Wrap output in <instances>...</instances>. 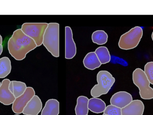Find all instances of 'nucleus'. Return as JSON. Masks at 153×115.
Wrapping results in <instances>:
<instances>
[{
    "label": "nucleus",
    "instance_id": "obj_1",
    "mask_svg": "<svg viewBox=\"0 0 153 115\" xmlns=\"http://www.w3.org/2000/svg\"><path fill=\"white\" fill-rule=\"evenodd\" d=\"M37 47L35 41L26 35L21 29L13 32L8 43L9 53L16 60H22L28 53Z\"/></svg>",
    "mask_w": 153,
    "mask_h": 115
},
{
    "label": "nucleus",
    "instance_id": "obj_2",
    "mask_svg": "<svg viewBox=\"0 0 153 115\" xmlns=\"http://www.w3.org/2000/svg\"><path fill=\"white\" fill-rule=\"evenodd\" d=\"M59 28L57 23L48 24L43 38V44L48 51L55 57H59Z\"/></svg>",
    "mask_w": 153,
    "mask_h": 115
},
{
    "label": "nucleus",
    "instance_id": "obj_3",
    "mask_svg": "<svg viewBox=\"0 0 153 115\" xmlns=\"http://www.w3.org/2000/svg\"><path fill=\"white\" fill-rule=\"evenodd\" d=\"M98 84L94 85L91 91L93 97H99L109 91L115 82V79L108 71H101L97 75Z\"/></svg>",
    "mask_w": 153,
    "mask_h": 115
},
{
    "label": "nucleus",
    "instance_id": "obj_4",
    "mask_svg": "<svg viewBox=\"0 0 153 115\" xmlns=\"http://www.w3.org/2000/svg\"><path fill=\"white\" fill-rule=\"evenodd\" d=\"M134 84L139 89L140 97L144 100L153 99V89L150 87V83L144 72L141 68H137L133 72Z\"/></svg>",
    "mask_w": 153,
    "mask_h": 115
},
{
    "label": "nucleus",
    "instance_id": "obj_5",
    "mask_svg": "<svg viewBox=\"0 0 153 115\" xmlns=\"http://www.w3.org/2000/svg\"><path fill=\"white\" fill-rule=\"evenodd\" d=\"M143 30L140 27H136L123 34L120 38L119 46L123 50L134 49L138 46L143 37Z\"/></svg>",
    "mask_w": 153,
    "mask_h": 115
},
{
    "label": "nucleus",
    "instance_id": "obj_6",
    "mask_svg": "<svg viewBox=\"0 0 153 115\" xmlns=\"http://www.w3.org/2000/svg\"><path fill=\"white\" fill-rule=\"evenodd\" d=\"M47 23H25L22 26L21 30L27 36L32 38L37 46H40L43 44V38Z\"/></svg>",
    "mask_w": 153,
    "mask_h": 115
},
{
    "label": "nucleus",
    "instance_id": "obj_7",
    "mask_svg": "<svg viewBox=\"0 0 153 115\" xmlns=\"http://www.w3.org/2000/svg\"><path fill=\"white\" fill-rule=\"evenodd\" d=\"M35 95L34 89L31 87H27L25 92L19 97L16 98L13 103V111L17 114L22 113L27 104Z\"/></svg>",
    "mask_w": 153,
    "mask_h": 115
},
{
    "label": "nucleus",
    "instance_id": "obj_8",
    "mask_svg": "<svg viewBox=\"0 0 153 115\" xmlns=\"http://www.w3.org/2000/svg\"><path fill=\"white\" fill-rule=\"evenodd\" d=\"M76 46L73 38V33L70 27H65V58L72 59L76 54Z\"/></svg>",
    "mask_w": 153,
    "mask_h": 115
},
{
    "label": "nucleus",
    "instance_id": "obj_9",
    "mask_svg": "<svg viewBox=\"0 0 153 115\" xmlns=\"http://www.w3.org/2000/svg\"><path fill=\"white\" fill-rule=\"evenodd\" d=\"M133 101L130 93L126 91H119L114 94L110 100L111 105L119 108H124Z\"/></svg>",
    "mask_w": 153,
    "mask_h": 115
},
{
    "label": "nucleus",
    "instance_id": "obj_10",
    "mask_svg": "<svg viewBox=\"0 0 153 115\" xmlns=\"http://www.w3.org/2000/svg\"><path fill=\"white\" fill-rule=\"evenodd\" d=\"M10 82L9 79H5L2 81L0 86V102L5 105L13 104L16 99L9 90Z\"/></svg>",
    "mask_w": 153,
    "mask_h": 115
},
{
    "label": "nucleus",
    "instance_id": "obj_11",
    "mask_svg": "<svg viewBox=\"0 0 153 115\" xmlns=\"http://www.w3.org/2000/svg\"><path fill=\"white\" fill-rule=\"evenodd\" d=\"M145 106L141 100H133L129 105L121 109L122 115H143Z\"/></svg>",
    "mask_w": 153,
    "mask_h": 115
},
{
    "label": "nucleus",
    "instance_id": "obj_12",
    "mask_svg": "<svg viewBox=\"0 0 153 115\" xmlns=\"http://www.w3.org/2000/svg\"><path fill=\"white\" fill-rule=\"evenodd\" d=\"M42 106L39 97L35 95L25 107L22 114L25 115H38L42 110Z\"/></svg>",
    "mask_w": 153,
    "mask_h": 115
},
{
    "label": "nucleus",
    "instance_id": "obj_13",
    "mask_svg": "<svg viewBox=\"0 0 153 115\" xmlns=\"http://www.w3.org/2000/svg\"><path fill=\"white\" fill-rule=\"evenodd\" d=\"M60 112V103L56 99L48 100L46 102L41 115H58Z\"/></svg>",
    "mask_w": 153,
    "mask_h": 115
},
{
    "label": "nucleus",
    "instance_id": "obj_14",
    "mask_svg": "<svg viewBox=\"0 0 153 115\" xmlns=\"http://www.w3.org/2000/svg\"><path fill=\"white\" fill-rule=\"evenodd\" d=\"M83 62L85 67L89 70H94L101 65V63L94 52H91L87 54L84 58Z\"/></svg>",
    "mask_w": 153,
    "mask_h": 115
},
{
    "label": "nucleus",
    "instance_id": "obj_15",
    "mask_svg": "<svg viewBox=\"0 0 153 115\" xmlns=\"http://www.w3.org/2000/svg\"><path fill=\"white\" fill-rule=\"evenodd\" d=\"M106 108V104L100 99L93 97L89 100L88 108L92 113L95 114L103 113Z\"/></svg>",
    "mask_w": 153,
    "mask_h": 115
},
{
    "label": "nucleus",
    "instance_id": "obj_16",
    "mask_svg": "<svg viewBox=\"0 0 153 115\" xmlns=\"http://www.w3.org/2000/svg\"><path fill=\"white\" fill-rule=\"evenodd\" d=\"M88 102L89 99L85 96H80L77 98L75 108L76 115H88L89 112Z\"/></svg>",
    "mask_w": 153,
    "mask_h": 115
},
{
    "label": "nucleus",
    "instance_id": "obj_17",
    "mask_svg": "<svg viewBox=\"0 0 153 115\" xmlns=\"http://www.w3.org/2000/svg\"><path fill=\"white\" fill-rule=\"evenodd\" d=\"M11 71V61L8 57L0 58V78H4L9 75Z\"/></svg>",
    "mask_w": 153,
    "mask_h": 115
},
{
    "label": "nucleus",
    "instance_id": "obj_18",
    "mask_svg": "<svg viewBox=\"0 0 153 115\" xmlns=\"http://www.w3.org/2000/svg\"><path fill=\"white\" fill-rule=\"evenodd\" d=\"M95 53L101 64L107 63L111 60V55L108 50L105 46H100L95 50Z\"/></svg>",
    "mask_w": 153,
    "mask_h": 115
},
{
    "label": "nucleus",
    "instance_id": "obj_19",
    "mask_svg": "<svg viewBox=\"0 0 153 115\" xmlns=\"http://www.w3.org/2000/svg\"><path fill=\"white\" fill-rule=\"evenodd\" d=\"M108 35L103 30H97L92 35V40L94 43L100 45L104 44L108 41Z\"/></svg>",
    "mask_w": 153,
    "mask_h": 115
},
{
    "label": "nucleus",
    "instance_id": "obj_20",
    "mask_svg": "<svg viewBox=\"0 0 153 115\" xmlns=\"http://www.w3.org/2000/svg\"><path fill=\"white\" fill-rule=\"evenodd\" d=\"M13 83V94L15 98L22 95L26 91L27 85L24 83L17 81H12Z\"/></svg>",
    "mask_w": 153,
    "mask_h": 115
},
{
    "label": "nucleus",
    "instance_id": "obj_21",
    "mask_svg": "<svg viewBox=\"0 0 153 115\" xmlns=\"http://www.w3.org/2000/svg\"><path fill=\"white\" fill-rule=\"evenodd\" d=\"M144 72L150 83L153 85V62H148L145 65Z\"/></svg>",
    "mask_w": 153,
    "mask_h": 115
},
{
    "label": "nucleus",
    "instance_id": "obj_22",
    "mask_svg": "<svg viewBox=\"0 0 153 115\" xmlns=\"http://www.w3.org/2000/svg\"><path fill=\"white\" fill-rule=\"evenodd\" d=\"M103 113L106 115H122L121 108L111 105L106 107Z\"/></svg>",
    "mask_w": 153,
    "mask_h": 115
},
{
    "label": "nucleus",
    "instance_id": "obj_23",
    "mask_svg": "<svg viewBox=\"0 0 153 115\" xmlns=\"http://www.w3.org/2000/svg\"><path fill=\"white\" fill-rule=\"evenodd\" d=\"M9 90H10V91L12 93H13V81H10V84H9Z\"/></svg>",
    "mask_w": 153,
    "mask_h": 115
},
{
    "label": "nucleus",
    "instance_id": "obj_24",
    "mask_svg": "<svg viewBox=\"0 0 153 115\" xmlns=\"http://www.w3.org/2000/svg\"><path fill=\"white\" fill-rule=\"evenodd\" d=\"M3 51V46L2 45H0V55L1 54Z\"/></svg>",
    "mask_w": 153,
    "mask_h": 115
},
{
    "label": "nucleus",
    "instance_id": "obj_25",
    "mask_svg": "<svg viewBox=\"0 0 153 115\" xmlns=\"http://www.w3.org/2000/svg\"><path fill=\"white\" fill-rule=\"evenodd\" d=\"M2 38L1 36L0 35V45H2Z\"/></svg>",
    "mask_w": 153,
    "mask_h": 115
},
{
    "label": "nucleus",
    "instance_id": "obj_26",
    "mask_svg": "<svg viewBox=\"0 0 153 115\" xmlns=\"http://www.w3.org/2000/svg\"><path fill=\"white\" fill-rule=\"evenodd\" d=\"M152 40L153 41V31L152 34Z\"/></svg>",
    "mask_w": 153,
    "mask_h": 115
},
{
    "label": "nucleus",
    "instance_id": "obj_27",
    "mask_svg": "<svg viewBox=\"0 0 153 115\" xmlns=\"http://www.w3.org/2000/svg\"><path fill=\"white\" fill-rule=\"evenodd\" d=\"M1 82H0V86H1Z\"/></svg>",
    "mask_w": 153,
    "mask_h": 115
},
{
    "label": "nucleus",
    "instance_id": "obj_28",
    "mask_svg": "<svg viewBox=\"0 0 153 115\" xmlns=\"http://www.w3.org/2000/svg\"><path fill=\"white\" fill-rule=\"evenodd\" d=\"M102 115H105V114H103Z\"/></svg>",
    "mask_w": 153,
    "mask_h": 115
},
{
    "label": "nucleus",
    "instance_id": "obj_29",
    "mask_svg": "<svg viewBox=\"0 0 153 115\" xmlns=\"http://www.w3.org/2000/svg\"><path fill=\"white\" fill-rule=\"evenodd\" d=\"M19 115V114H16V115Z\"/></svg>",
    "mask_w": 153,
    "mask_h": 115
},
{
    "label": "nucleus",
    "instance_id": "obj_30",
    "mask_svg": "<svg viewBox=\"0 0 153 115\" xmlns=\"http://www.w3.org/2000/svg\"></svg>",
    "mask_w": 153,
    "mask_h": 115
}]
</instances>
